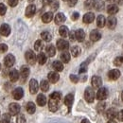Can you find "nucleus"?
<instances>
[{"mask_svg": "<svg viewBox=\"0 0 123 123\" xmlns=\"http://www.w3.org/2000/svg\"><path fill=\"white\" fill-rule=\"evenodd\" d=\"M62 95L59 92H53L49 97L48 101V108L51 112H56L60 106V100H61Z\"/></svg>", "mask_w": 123, "mask_h": 123, "instance_id": "nucleus-1", "label": "nucleus"}, {"mask_svg": "<svg viewBox=\"0 0 123 123\" xmlns=\"http://www.w3.org/2000/svg\"><path fill=\"white\" fill-rule=\"evenodd\" d=\"M95 92L93 90L92 87H87L84 91V98H85V100L89 103H92L93 101L95 100Z\"/></svg>", "mask_w": 123, "mask_h": 123, "instance_id": "nucleus-2", "label": "nucleus"}, {"mask_svg": "<svg viewBox=\"0 0 123 123\" xmlns=\"http://www.w3.org/2000/svg\"><path fill=\"white\" fill-rule=\"evenodd\" d=\"M25 58H26V61L28 62V63H30L31 65H33L37 61V56L35 55V53L32 50H28L26 52Z\"/></svg>", "mask_w": 123, "mask_h": 123, "instance_id": "nucleus-3", "label": "nucleus"}, {"mask_svg": "<svg viewBox=\"0 0 123 123\" xmlns=\"http://www.w3.org/2000/svg\"><path fill=\"white\" fill-rule=\"evenodd\" d=\"M108 97V90L107 88L105 87H100L98 92H97V95H96V98L98 99V100H104L106 99Z\"/></svg>", "mask_w": 123, "mask_h": 123, "instance_id": "nucleus-4", "label": "nucleus"}, {"mask_svg": "<svg viewBox=\"0 0 123 123\" xmlns=\"http://www.w3.org/2000/svg\"><path fill=\"white\" fill-rule=\"evenodd\" d=\"M15 62V57L12 54H8L4 59V64L7 67H12Z\"/></svg>", "mask_w": 123, "mask_h": 123, "instance_id": "nucleus-5", "label": "nucleus"}, {"mask_svg": "<svg viewBox=\"0 0 123 123\" xmlns=\"http://www.w3.org/2000/svg\"><path fill=\"white\" fill-rule=\"evenodd\" d=\"M69 47V43L63 39H60L57 41V48L62 51H65Z\"/></svg>", "mask_w": 123, "mask_h": 123, "instance_id": "nucleus-6", "label": "nucleus"}, {"mask_svg": "<svg viewBox=\"0 0 123 123\" xmlns=\"http://www.w3.org/2000/svg\"><path fill=\"white\" fill-rule=\"evenodd\" d=\"M120 77V71L118 69H112L108 73V78L111 80H117Z\"/></svg>", "mask_w": 123, "mask_h": 123, "instance_id": "nucleus-7", "label": "nucleus"}, {"mask_svg": "<svg viewBox=\"0 0 123 123\" xmlns=\"http://www.w3.org/2000/svg\"><path fill=\"white\" fill-rule=\"evenodd\" d=\"M38 89H39L38 81L35 79L31 80V81H30V92L31 94H36V93L38 92Z\"/></svg>", "mask_w": 123, "mask_h": 123, "instance_id": "nucleus-8", "label": "nucleus"}, {"mask_svg": "<svg viewBox=\"0 0 123 123\" xmlns=\"http://www.w3.org/2000/svg\"><path fill=\"white\" fill-rule=\"evenodd\" d=\"M9 111L12 116H16L20 112V105L17 103H11L9 106Z\"/></svg>", "mask_w": 123, "mask_h": 123, "instance_id": "nucleus-9", "label": "nucleus"}, {"mask_svg": "<svg viewBox=\"0 0 123 123\" xmlns=\"http://www.w3.org/2000/svg\"><path fill=\"white\" fill-rule=\"evenodd\" d=\"M91 83H92V86L94 88H99L102 85V80L98 76H94L91 80Z\"/></svg>", "mask_w": 123, "mask_h": 123, "instance_id": "nucleus-10", "label": "nucleus"}, {"mask_svg": "<svg viewBox=\"0 0 123 123\" xmlns=\"http://www.w3.org/2000/svg\"><path fill=\"white\" fill-rule=\"evenodd\" d=\"M30 75V68L26 65L22 66L20 69V77L22 79V81H25V80L29 77Z\"/></svg>", "mask_w": 123, "mask_h": 123, "instance_id": "nucleus-11", "label": "nucleus"}, {"mask_svg": "<svg viewBox=\"0 0 123 123\" xmlns=\"http://www.w3.org/2000/svg\"><path fill=\"white\" fill-rule=\"evenodd\" d=\"M0 34L2 36H9L11 34V27L8 25V24H3L1 27H0Z\"/></svg>", "mask_w": 123, "mask_h": 123, "instance_id": "nucleus-12", "label": "nucleus"}, {"mask_svg": "<svg viewBox=\"0 0 123 123\" xmlns=\"http://www.w3.org/2000/svg\"><path fill=\"white\" fill-rule=\"evenodd\" d=\"M117 18H116L115 16H112V15L109 16V18H108L107 21H106L107 27L110 30H114V29L117 27Z\"/></svg>", "mask_w": 123, "mask_h": 123, "instance_id": "nucleus-13", "label": "nucleus"}, {"mask_svg": "<svg viewBox=\"0 0 123 123\" xmlns=\"http://www.w3.org/2000/svg\"><path fill=\"white\" fill-rule=\"evenodd\" d=\"M35 12H36V7H35V5L31 4V5H29V6L27 7L25 14H26L27 17L31 18V17H32V16L35 14Z\"/></svg>", "mask_w": 123, "mask_h": 123, "instance_id": "nucleus-14", "label": "nucleus"}, {"mask_svg": "<svg viewBox=\"0 0 123 123\" xmlns=\"http://www.w3.org/2000/svg\"><path fill=\"white\" fill-rule=\"evenodd\" d=\"M23 96H24V91H23V89L21 87H17V88H15L13 90V92H12V97H13V98L16 99V100L21 99L23 98Z\"/></svg>", "mask_w": 123, "mask_h": 123, "instance_id": "nucleus-15", "label": "nucleus"}, {"mask_svg": "<svg viewBox=\"0 0 123 123\" xmlns=\"http://www.w3.org/2000/svg\"><path fill=\"white\" fill-rule=\"evenodd\" d=\"M73 101H74V96L73 94H68L65 96L64 98V104L68 107V110L71 109V106L73 104Z\"/></svg>", "mask_w": 123, "mask_h": 123, "instance_id": "nucleus-16", "label": "nucleus"}, {"mask_svg": "<svg viewBox=\"0 0 123 123\" xmlns=\"http://www.w3.org/2000/svg\"><path fill=\"white\" fill-rule=\"evenodd\" d=\"M47 78L51 83H56L60 80V75L57 72H49L47 75Z\"/></svg>", "mask_w": 123, "mask_h": 123, "instance_id": "nucleus-17", "label": "nucleus"}, {"mask_svg": "<svg viewBox=\"0 0 123 123\" xmlns=\"http://www.w3.org/2000/svg\"><path fill=\"white\" fill-rule=\"evenodd\" d=\"M106 117L107 118L110 120V119H114L117 117V111L115 109V108H110L108 109L107 112H106Z\"/></svg>", "mask_w": 123, "mask_h": 123, "instance_id": "nucleus-18", "label": "nucleus"}, {"mask_svg": "<svg viewBox=\"0 0 123 123\" xmlns=\"http://www.w3.org/2000/svg\"><path fill=\"white\" fill-rule=\"evenodd\" d=\"M9 77H10V80L12 82H15V81L18 80V79L20 77V73L16 69H12V70H11V72L9 74Z\"/></svg>", "mask_w": 123, "mask_h": 123, "instance_id": "nucleus-19", "label": "nucleus"}, {"mask_svg": "<svg viewBox=\"0 0 123 123\" xmlns=\"http://www.w3.org/2000/svg\"><path fill=\"white\" fill-rule=\"evenodd\" d=\"M100 38H101V33H100L99 31H96V30H94V31H91V33H90V40H91V41L97 42V41H98Z\"/></svg>", "mask_w": 123, "mask_h": 123, "instance_id": "nucleus-20", "label": "nucleus"}, {"mask_svg": "<svg viewBox=\"0 0 123 123\" xmlns=\"http://www.w3.org/2000/svg\"><path fill=\"white\" fill-rule=\"evenodd\" d=\"M94 19H95V14L93 13V12H87V13H85L84 15H83V23H85V24H90V23H92L93 21H94Z\"/></svg>", "mask_w": 123, "mask_h": 123, "instance_id": "nucleus-21", "label": "nucleus"}, {"mask_svg": "<svg viewBox=\"0 0 123 123\" xmlns=\"http://www.w3.org/2000/svg\"><path fill=\"white\" fill-rule=\"evenodd\" d=\"M65 15L63 14V13H62V12H60V13H58V14H56V16H55V24H57V25H62V23H64L65 22Z\"/></svg>", "mask_w": 123, "mask_h": 123, "instance_id": "nucleus-22", "label": "nucleus"}, {"mask_svg": "<svg viewBox=\"0 0 123 123\" xmlns=\"http://www.w3.org/2000/svg\"><path fill=\"white\" fill-rule=\"evenodd\" d=\"M105 24H106V19H105V17L103 15H98L97 17V26L98 27V28H103L104 26H105Z\"/></svg>", "mask_w": 123, "mask_h": 123, "instance_id": "nucleus-23", "label": "nucleus"}, {"mask_svg": "<svg viewBox=\"0 0 123 123\" xmlns=\"http://www.w3.org/2000/svg\"><path fill=\"white\" fill-rule=\"evenodd\" d=\"M118 12V7L117 5H114V4H111L107 7V12L110 15H114L116 14L117 12Z\"/></svg>", "mask_w": 123, "mask_h": 123, "instance_id": "nucleus-24", "label": "nucleus"}, {"mask_svg": "<svg viewBox=\"0 0 123 123\" xmlns=\"http://www.w3.org/2000/svg\"><path fill=\"white\" fill-rule=\"evenodd\" d=\"M85 39V32L83 30H78L76 31V40L79 42H83Z\"/></svg>", "mask_w": 123, "mask_h": 123, "instance_id": "nucleus-25", "label": "nucleus"}, {"mask_svg": "<svg viewBox=\"0 0 123 123\" xmlns=\"http://www.w3.org/2000/svg\"><path fill=\"white\" fill-rule=\"evenodd\" d=\"M52 19H53V13L51 12H46L44 15L42 16V21L44 22V23H50L51 21H52Z\"/></svg>", "mask_w": 123, "mask_h": 123, "instance_id": "nucleus-26", "label": "nucleus"}, {"mask_svg": "<svg viewBox=\"0 0 123 123\" xmlns=\"http://www.w3.org/2000/svg\"><path fill=\"white\" fill-rule=\"evenodd\" d=\"M37 104L39 105V106H45L46 104V98L45 95H43V94H40V95H38V97H37Z\"/></svg>", "mask_w": 123, "mask_h": 123, "instance_id": "nucleus-27", "label": "nucleus"}, {"mask_svg": "<svg viewBox=\"0 0 123 123\" xmlns=\"http://www.w3.org/2000/svg\"><path fill=\"white\" fill-rule=\"evenodd\" d=\"M46 54L49 56V57H53L55 54H56V48L53 45H48L46 48Z\"/></svg>", "mask_w": 123, "mask_h": 123, "instance_id": "nucleus-28", "label": "nucleus"}, {"mask_svg": "<svg viewBox=\"0 0 123 123\" xmlns=\"http://www.w3.org/2000/svg\"><path fill=\"white\" fill-rule=\"evenodd\" d=\"M52 67L57 71V72H61L63 70V64L60 61H55L52 63Z\"/></svg>", "mask_w": 123, "mask_h": 123, "instance_id": "nucleus-29", "label": "nucleus"}, {"mask_svg": "<svg viewBox=\"0 0 123 123\" xmlns=\"http://www.w3.org/2000/svg\"><path fill=\"white\" fill-rule=\"evenodd\" d=\"M59 33H60V35H61L62 37L65 38L66 36H68L69 31H68L67 27H65V26H61L60 29H59Z\"/></svg>", "mask_w": 123, "mask_h": 123, "instance_id": "nucleus-30", "label": "nucleus"}, {"mask_svg": "<svg viewBox=\"0 0 123 123\" xmlns=\"http://www.w3.org/2000/svg\"><path fill=\"white\" fill-rule=\"evenodd\" d=\"M46 55L45 53H43V52H40L39 53V55L37 56V61L38 62L40 63V64H45L46 62Z\"/></svg>", "mask_w": 123, "mask_h": 123, "instance_id": "nucleus-31", "label": "nucleus"}, {"mask_svg": "<svg viewBox=\"0 0 123 123\" xmlns=\"http://www.w3.org/2000/svg\"><path fill=\"white\" fill-rule=\"evenodd\" d=\"M27 111H28V113L29 114H34L35 113V111H36V106H35V104L33 103V102H28V104H27Z\"/></svg>", "mask_w": 123, "mask_h": 123, "instance_id": "nucleus-32", "label": "nucleus"}, {"mask_svg": "<svg viewBox=\"0 0 123 123\" xmlns=\"http://www.w3.org/2000/svg\"><path fill=\"white\" fill-rule=\"evenodd\" d=\"M40 88H41V90L43 92H47L48 89H49V83H48V81L46 80H43L41 81V83H40Z\"/></svg>", "mask_w": 123, "mask_h": 123, "instance_id": "nucleus-33", "label": "nucleus"}, {"mask_svg": "<svg viewBox=\"0 0 123 123\" xmlns=\"http://www.w3.org/2000/svg\"><path fill=\"white\" fill-rule=\"evenodd\" d=\"M41 37H42V39H43L44 41H46V42H50L51 39H52V36H51V34H50L48 31H43V32L41 33Z\"/></svg>", "mask_w": 123, "mask_h": 123, "instance_id": "nucleus-34", "label": "nucleus"}, {"mask_svg": "<svg viewBox=\"0 0 123 123\" xmlns=\"http://www.w3.org/2000/svg\"><path fill=\"white\" fill-rule=\"evenodd\" d=\"M44 48V42L42 40H37L34 44V49L36 51H41Z\"/></svg>", "mask_w": 123, "mask_h": 123, "instance_id": "nucleus-35", "label": "nucleus"}, {"mask_svg": "<svg viewBox=\"0 0 123 123\" xmlns=\"http://www.w3.org/2000/svg\"><path fill=\"white\" fill-rule=\"evenodd\" d=\"M61 60L62 62L67 63L68 62L70 61V54H69L68 52H66V51L62 52V53L61 54Z\"/></svg>", "mask_w": 123, "mask_h": 123, "instance_id": "nucleus-36", "label": "nucleus"}, {"mask_svg": "<svg viewBox=\"0 0 123 123\" xmlns=\"http://www.w3.org/2000/svg\"><path fill=\"white\" fill-rule=\"evenodd\" d=\"M97 0H86L84 3V7L87 10H91L93 8H95V4H96Z\"/></svg>", "mask_w": 123, "mask_h": 123, "instance_id": "nucleus-37", "label": "nucleus"}, {"mask_svg": "<svg viewBox=\"0 0 123 123\" xmlns=\"http://www.w3.org/2000/svg\"><path fill=\"white\" fill-rule=\"evenodd\" d=\"M71 54L73 57H78L80 54V48L79 46H75L71 47Z\"/></svg>", "mask_w": 123, "mask_h": 123, "instance_id": "nucleus-38", "label": "nucleus"}, {"mask_svg": "<svg viewBox=\"0 0 123 123\" xmlns=\"http://www.w3.org/2000/svg\"><path fill=\"white\" fill-rule=\"evenodd\" d=\"M11 114H4L1 117L0 123H11Z\"/></svg>", "mask_w": 123, "mask_h": 123, "instance_id": "nucleus-39", "label": "nucleus"}, {"mask_svg": "<svg viewBox=\"0 0 123 123\" xmlns=\"http://www.w3.org/2000/svg\"><path fill=\"white\" fill-rule=\"evenodd\" d=\"M104 8V4L101 0H97L96 1V4H95V9L98 10V11H100Z\"/></svg>", "mask_w": 123, "mask_h": 123, "instance_id": "nucleus-40", "label": "nucleus"}, {"mask_svg": "<svg viewBox=\"0 0 123 123\" xmlns=\"http://www.w3.org/2000/svg\"><path fill=\"white\" fill-rule=\"evenodd\" d=\"M122 63H123L122 56H118V57H117V58L114 60V64H115L116 66H120Z\"/></svg>", "mask_w": 123, "mask_h": 123, "instance_id": "nucleus-41", "label": "nucleus"}, {"mask_svg": "<svg viewBox=\"0 0 123 123\" xmlns=\"http://www.w3.org/2000/svg\"><path fill=\"white\" fill-rule=\"evenodd\" d=\"M50 8H51L52 11L58 10V8H59V2H58L57 0H53V1L50 3Z\"/></svg>", "mask_w": 123, "mask_h": 123, "instance_id": "nucleus-42", "label": "nucleus"}, {"mask_svg": "<svg viewBox=\"0 0 123 123\" xmlns=\"http://www.w3.org/2000/svg\"><path fill=\"white\" fill-rule=\"evenodd\" d=\"M6 12H7V7H6L4 4L0 3V16L5 15Z\"/></svg>", "mask_w": 123, "mask_h": 123, "instance_id": "nucleus-43", "label": "nucleus"}, {"mask_svg": "<svg viewBox=\"0 0 123 123\" xmlns=\"http://www.w3.org/2000/svg\"><path fill=\"white\" fill-rule=\"evenodd\" d=\"M87 70V62H82L80 67V73H85Z\"/></svg>", "mask_w": 123, "mask_h": 123, "instance_id": "nucleus-44", "label": "nucleus"}, {"mask_svg": "<svg viewBox=\"0 0 123 123\" xmlns=\"http://www.w3.org/2000/svg\"><path fill=\"white\" fill-rule=\"evenodd\" d=\"M16 123H26V118H25L24 115H18V117L16 118Z\"/></svg>", "mask_w": 123, "mask_h": 123, "instance_id": "nucleus-45", "label": "nucleus"}, {"mask_svg": "<svg viewBox=\"0 0 123 123\" xmlns=\"http://www.w3.org/2000/svg\"><path fill=\"white\" fill-rule=\"evenodd\" d=\"M98 111L99 112V113H102L103 111H104V109H105V103L104 102H99L98 104Z\"/></svg>", "mask_w": 123, "mask_h": 123, "instance_id": "nucleus-46", "label": "nucleus"}, {"mask_svg": "<svg viewBox=\"0 0 123 123\" xmlns=\"http://www.w3.org/2000/svg\"><path fill=\"white\" fill-rule=\"evenodd\" d=\"M8 50V46L6 44H0V53H5Z\"/></svg>", "mask_w": 123, "mask_h": 123, "instance_id": "nucleus-47", "label": "nucleus"}, {"mask_svg": "<svg viewBox=\"0 0 123 123\" xmlns=\"http://www.w3.org/2000/svg\"><path fill=\"white\" fill-rule=\"evenodd\" d=\"M70 80H71L72 82L77 83L78 81H79V77L76 76V75H74V74H71V75H70Z\"/></svg>", "mask_w": 123, "mask_h": 123, "instance_id": "nucleus-48", "label": "nucleus"}, {"mask_svg": "<svg viewBox=\"0 0 123 123\" xmlns=\"http://www.w3.org/2000/svg\"><path fill=\"white\" fill-rule=\"evenodd\" d=\"M69 38H70L71 41H75L76 40V31L69 32Z\"/></svg>", "mask_w": 123, "mask_h": 123, "instance_id": "nucleus-49", "label": "nucleus"}, {"mask_svg": "<svg viewBox=\"0 0 123 123\" xmlns=\"http://www.w3.org/2000/svg\"><path fill=\"white\" fill-rule=\"evenodd\" d=\"M8 3L11 7H15L18 4V0H8Z\"/></svg>", "mask_w": 123, "mask_h": 123, "instance_id": "nucleus-50", "label": "nucleus"}, {"mask_svg": "<svg viewBox=\"0 0 123 123\" xmlns=\"http://www.w3.org/2000/svg\"><path fill=\"white\" fill-rule=\"evenodd\" d=\"M117 117L118 118L119 121L123 122V110H121L119 113H117Z\"/></svg>", "mask_w": 123, "mask_h": 123, "instance_id": "nucleus-51", "label": "nucleus"}, {"mask_svg": "<svg viewBox=\"0 0 123 123\" xmlns=\"http://www.w3.org/2000/svg\"><path fill=\"white\" fill-rule=\"evenodd\" d=\"M67 1H68V5L70 7H73V6H75L77 4L78 0H67Z\"/></svg>", "mask_w": 123, "mask_h": 123, "instance_id": "nucleus-52", "label": "nucleus"}, {"mask_svg": "<svg viewBox=\"0 0 123 123\" xmlns=\"http://www.w3.org/2000/svg\"><path fill=\"white\" fill-rule=\"evenodd\" d=\"M79 17H80V14H79L78 12H74V13L72 14V20H73V21H76L77 19H79Z\"/></svg>", "mask_w": 123, "mask_h": 123, "instance_id": "nucleus-53", "label": "nucleus"}, {"mask_svg": "<svg viewBox=\"0 0 123 123\" xmlns=\"http://www.w3.org/2000/svg\"><path fill=\"white\" fill-rule=\"evenodd\" d=\"M52 2V0H43V4L46 6V5H50V3Z\"/></svg>", "mask_w": 123, "mask_h": 123, "instance_id": "nucleus-54", "label": "nucleus"}, {"mask_svg": "<svg viewBox=\"0 0 123 123\" xmlns=\"http://www.w3.org/2000/svg\"><path fill=\"white\" fill-rule=\"evenodd\" d=\"M80 123H90V121H89V120H87V119H83Z\"/></svg>", "mask_w": 123, "mask_h": 123, "instance_id": "nucleus-55", "label": "nucleus"}, {"mask_svg": "<svg viewBox=\"0 0 123 123\" xmlns=\"http://www.w3.org/2000/svg\"><path fill=\"white\" fill-rule=\"evenodd\" d=\"M107 123H117V122H116V121H115L114 119H110V120H109V121H108Z\"/></svg>", "mask_w": 123, "mask_h": 123, "instance_id": "nucleus-56", "label": "nucleus"}, {"mask_svg": "<svg viewBox=\"0 0 123 123\" xmlns=\"http://www.w3.org/2000/svg\"><path fill=\"white\" fill-rule=\"evenodd\" d=\"M121 99H122V101H123V91H122V93H121Z\"/></svg>", "mask_w": 123, "mask_h": 123, "instance_id": "nucleus-57", "label": "nucleus"}, {"mask_svg": "<svg viewBox=\"0 0 123 123\" xmlns=\"http://www.w3.org/2000/svg\"><path fill=\"white\" fill-rule=\"evenodd\" d=\"M106 1H109V2H112V1H114V0H106Z\"/></svg>", "mask_w": 123, "mask_h": 123, "instance_id": "nucleus-58", "label": "nucleus"}, {"mask_svg": "<svg viewBox=\"0 0 123 123\" xmlns=\"http://www.w3.org/2000/svg\"><path fill=\"white\" fill-rule=\"evenodd\" d=\"M29 1H30V2H32V1H33V0H29Z\"/></svg>", "mask_w": 123, "mask_h": 123, "instance_id": "nucleus-59", "label": "nucleus"}, {"mask_svg": "<svg viewBox=\"0 0 123 123\" xmlns=\"http://www.w3.org/2000/svg\"><path fill=\"white\" fill-rule=\"evenodd\" d=\"M0 70H1V64H0Z\"/></svg>", "mask_w": 123, "mask_h": 123, "instance_id": "nucleus-60", "label": "nucleus"}, {"mask_svg": "<svg viewBox=\"0 0 123 123\" xmlns=\"http://www.w3.org/2000/svg\"><path fill=\"white\" fill-rule=\"evenodd\" d=\"M63 1H67V0H63Z\"/></svg>", "mask_w": 123, "mask_h": 123, "instance_id": "nucleus-61", "label": "nucleus"}]
</instances>
